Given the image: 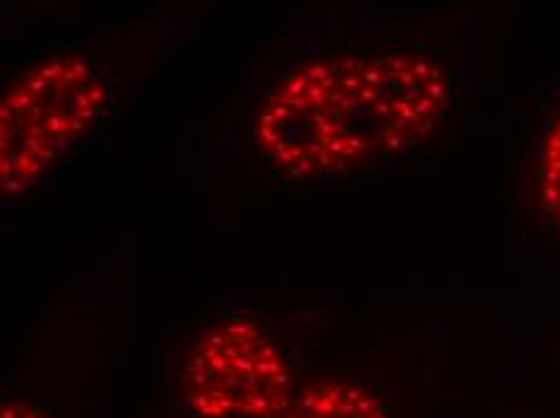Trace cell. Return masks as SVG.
I'll return each instance as SVG.
<instances>
[{
	"label": "cell",
	"instance_id": "obj_1",
	"mask_svg": "<svg viewBox=\"0 0 560 418\" xmlns=\"http://www.w3.org/2000/svg\"><path fill=\"white\" fill-rule=\"evenodd\" d=\"M435 58L396 46H334L283 68L252 121L259 155L298 182H326L413 150L450 107Z\"/></svg>",
	"mask_w": 560,
	"mask_h": 418
},
{
	"label": "cell",
	"instance_id": "obj_2",
	"mask_svg": "<svg viewBox=\"0 0 560 418\" xmlns=\"http://www.w3.org/2000/svg\"><path fill=\"white\" fill-rule=\"evenodd\" d=\"M92 54L61 51L18 76L0 102V189L20 196L49 174L112 104Z\"/></svg>",
	"mask_w": 560,
	"mask_h": 418
},
{
	"label": "cell",
	"instance_id": "obj_3",
	"mask_svg": "<svg viewBox=\"0 0 560 418\" xmlns=\"http://www.w3.org/2000/svg\"><path fill=\"white\" fill-rule=\"evenodd\" d=\"M295 390L285 351L249 315L215 322L182 370L184 402L196 418H273Z\"/></svg>",
	"mask_w": 560,
	"mask_h": 418
},
{
	"label": "cell",
	"instance_id": "obj_4",
	"mask_svg": "<svg viewBox=\"0 0 560 418\" xmlns=\"http://www.w3.org/2000/svg\"><path fill=\"white\" fill-rule=\"evenodd\" d=\"M273 418H387V406L353 380L322 378L298 387Z\"/></svg>",
	"mask_w": 560,
	"mask_h": 418
},
{
	"label": "cell",
	"instance_id": "obj_5",
	"mask_svg": "<svg viewBox=\"0 0 560 418\" xmlns=\"http://www.w3.org/2000/svg\"><path fill=\"white\" fill-rule=\"evenodd\" d=\"M536 182H539V206L546 223L560 235V109L544 131Z\"/></svg>",
	"mask_w": 560,
	"mask_h": 418
},
{
	"label": "cell",
	"instance_id": "obj_6",
	"mask_svg": "<svg viewBox=\"0 0 560 418\" xmlns=\"http://www.w3.org/2000/svg\"><path fill=\"white\" fill-rule=\"evenodd\" d=\"M3 418H51V416L39 402L27 399V397H5Z\"/></svg>",
	"mask_w": 560,
	"mask_h": 418
}]
</instances>
